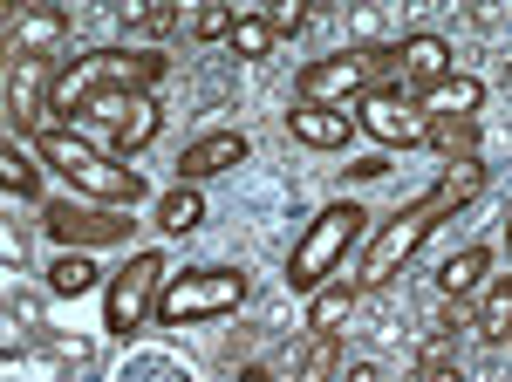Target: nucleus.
I'll return each mask as SVG.
<instances>
[{
	"instance_id": "1",
	"label": "nucleus",
	"mask_w": 512,
	"mask_h": 382,
	"mask_svg": "<svg viewBox=\"0 0 512 382\" xmlns=\"http://www.w3.org/2000/svg\"><path fill=\"white\" fill-rule=\"evenodd\" d=\"M164 76V55L158 48H89L76 62H62L55 76H48V110L76 116L89 96H103V89H151Z\"/></svg>"
},
{
	"instance_id": "2",
	"label": "nucleus",
	"mask_w": 512,
	"mask_h": 382,
	"mask_svg": "<svg viewBox=\"0 0 512 382\" xmlns=\"http://www.w3.org/2000/svg\"><path fill=\"white\" fill-rule=\"evenodd\" d=\"M35 157L41 164H55L82 198H103V205H137L144 198V178H137V164H123V157H103L96 144H82L76 130H55V123H41L35 130Z\"/></svg>"
},
{
	"instance_id": "3",
	"label": "nucleus",
	"mask_w": 512,
	"mask_h": 382,
	"mask_svg": "<svg viewBox=\"0 0 512 382\" xmlns=\"http://www.w3.org/2000/svg\"><path fill=\"white\" fill-rule=\"evenodd\" d=\"M362 226H369V212H362L355 198L321 205L315 219H308V232L294 239V253H287V287H294V294H321V287L342 273V260H349V246L362 239Z\"/></svg>"
},
{
	"instance_id": "4",
	"label": "nucleus",
	"mask_w": 512,
	"mask_h": 382,
	"mask_svg": "<svg viewBox=\"0 0 512 382\" xmlns=\"http://www.w3.org/2000/svg\"><path fill=\"white\" fill-rule=\"evenodd\" d=\"M369 89H396V48H349V55H321L301 69L294 96L315 110H349Z\"/></svg>"
},
{
	"instance_id": "5",
	"label": "nucleus",
	"mask_w": 512,
	"mask_h": 382,
	"mask_svg": "<svg viewBox=\"0 0 512 382\" xmlns=\"http://www.w3.org/2000/svg\"><path fill=\"white\" fill-rule=\"evenodd\" d=\"M246 301V273L233 267H192V273H171L158 294V321L164 328H192V321H219Z\"/></svg>"
},
{
	"instance_id": "6",
	"label": "nucleus",
	"mask_w": 512,
	"mask_h": 382,
	"mask_svg": "<svg viewBox=\"0 0 512 382\" xmlns=\"http://www.w3.org/2000/svg\"><path fill=\"white\" fill-rule=\"evenodd\" d=\"M171 267H164V253H130V267L110 280V294H103V328L110 335H130V328H144L151 314H158V294Z\"/></svg>"
},
{
	"instance_id": "7",
	"label": "nucleus",
	"mask_w": 512,
	"mask_h": 382,
	"mask_svg": "<svg viewBox=\"0 0 512 382\" xmlns=\"http://www.w3.org/2000/svg\"><path fill=\"white\" fill-rule=\"evenodd\" d=\"M41 226H48V239L62 246V253H89V246H117V239H130V205H103V198H89V205H76V198H62V205H48L41 212Z\"/></svg>"
},
{
	"instance_id": "8",
	"label": "nucleus",
	"mask_w": 512,
	"mask_h": 382,
	"mask_svg": "<svg viewBox=\"0 0 512 382\" xmlns=\"http://www.w3.org/2000/svg\"><path fill=\"white\" fill-rule=\"evenodd\" d=\"M355 123H362L383 151H417V144H424V116H417V103H403L396 89H369V96L355 103Z\"/></svg>"
},
{
	"instance_id": "9",
	"label": "nucleus",
	"mask_w": 512,
	"mask_h": 382,
	"mask_svg": "<svg viewBox=\"0 0 512 382\" xmlns=\"http://www.w3.org/2000/svg\"><path fill=\"white\" fill-rule=\"evenodd\" d=\"M62 35H69L62 7H21L7 21V55L14 62H41V69H62Z\"/></svg>"
},
{
	"instance_id": "10",
	"label": "nucleus",
	"mask_w": 512,
	"mask_h": 382,
	"mask_svg": "<svg viewBox=\"0 0 512 382\" xmlns=\"http://www.w3.org/2000/svg\"><path fill=\"white\" fill-rule=\"evenodd\" d=\"M451 76V41L444 35H403L396 41V96H424L431 82Z\"/></svg>"
},
{
	"instance_id": "11",
	"label": "nucleus",
	"mask_w": 512,
	"mask_h": 382,
	"mask_svg": "<svg viewBox=\"0 0 512 382\" xmlns=\"http://www.w3.org/2000/svg\"><path fill=\"white\" fill-rule=\"evenodd\" d=\"M478 110H485V82L458 76V69L417 96V116H424V123H478Z\"/></svg>"
},
{
	"instance_id": "12",
	"label": "nucleus",
	"mask_w": 512,
	"mask_h": 382,
	"mask_svg": "<svg viewBox=\"0 0 512 382\" xmlns=\"http://www.w3.org/2000/svg\"><path fill=\"white\" fill-rule=\"evenodd\" d=\"M246 157H253V144H246L239 130H212V137L185 144V157H178V185H205V178L233 171V164H246Z\"/></svg>"
},
{
	"instance_id": "13",
	"label": "nucleus",
	"mask_w": 512,
	"mask_h": 382,
	"mask_svg": "<svg viewBox=\"0 0 512 382\" xmlns=\"http://www.w3.org/2000/svg\"><path fill=\"white\" fill-rule=\"evenodd\" d=\"M287 130H294V144H308V151H342V144H349V110L294 103V110H287Z\"/></svg>"
},
{
	"instance_id": "14",
	"label": "nucleus",
	"mask_w": 512,
	"mask_h": 382,
	"mask_svg": "<svg viewBox=\"0 0 512 382\" xmlns=\"http://www.w3.org/2000/svg\"><path fill=\"white\" fill-rule=\"evenodd\" d=\"M485 280H492V253H485V246L451 253V260H444V273H437V287H444L451 301H472V294H485Z\"/></svg>"
},
{
	"instance_id": "15",
	"label": "nucleus",
	"mask_w": 512,
	"mask_h": 382,
	"mask_svg": "<svg viewBox=\"0 0 512 382\" xmlns=\"http://www.w3.org/2000/svg\"><path fill=\"white\" fill-rule=\"evenodd\" d=\"M362 301V280L349 273H335L328 287H321L315 301H308V335H335V321H349V307Z\"/></svg>"
},
{
	"instance_id": "16",
	"label": "nucleus",
	"mask_w": 512,
	"mask_h": 382,
	"mask_svg": "<svg viewBox=\"0 0 512 382\" xmlns=\"http://www.w3.org/2000/svg\"><path fill=\"white\" fill-rule=\"evenodd\" d=\"M158 130H164V110L151 103V96H137V103H130V116H123L117 130H110V151H117L123 164H130V157L144 151V144H151Z\"/></svg>"
},
{
	"instance_id": "17",
	"label": "nucleus",
	"mask_w": 512,
	"mask_h": 382,
	"mask_svg": "<svg viewBox=\"0 0 512 382\" xmlns=\"http://www.w3.org/2000/svg\"><path fill=\"white\" fill-rule=\"evenodd\" d=\"M478 335L485 342H512V273H492L478 294Z\"/></svg>"
},
{
	"instance_id": "18",
	"label": "nucleus",
	"mask_w": 512,
	"mask_h": 382,
	"mask_svg": "<svg viewBox=\"0 0 512 382\" xmlns=\"http://www.w3.org/2000/svg\"><path fill=\"white\" fill-rule=\"evenodd\" d=\"M158 226L164 232H198L205 226V198H198V185H171L158 198Z\"/></svg>"
},
{
	"instance_id": "19",
	"label": "nucleus",
	"mask_w": 512,
	"mask_h": 382,
	"mask_svg": "<svg viewBox=\"0 0 512 382\" xmlns=\"http://www.w3.org/2000/svg\"><path fill=\"white\" fill-rule=\"evenodd\" d=\"M424 144L444 151L451 164H472L478 157V123H424Z\"/></svg>"
},
{
	"instance_id": "20",
	"label": "nucleus",
	"mask_w": 512,
	"mask_h": 382,
	"mask_svg": "<svg viewBox=\"0 0 512 382\" xmlns=\"http://www.w3.org/2000/svg\"><path fill=\"white\" fill-rule=\"evenodd\" d=\"M335 369H342V342H335V335H308L294 382H335Z\"/></svg>"
},
{
	"instance_id": "21",
	"label": "nucleus",
	"mask_w": 512,
	"mask_h": 382,
	"mask_svg": "<svg viewBox=\"0 0 512 382\" xmlns=\"http://www.w3.org/2000/svg\"><path fill=\"white\" fill-rule=\"evenodd\" d=\"M0 185H7V198H35V185H41V171L21 157V137L0 144Z\"/></svg>"
},
{
	"instance_id": "22",
	"label": "nucleus",
	"mask_w": 512,
	"mask_h": 382,
	"mask_svg": "<svg viewBox=\"0 0 512 382\" xmlns=\"http://www.w3.org/2000/svg\"><path fill=\"white\" fill-rule=\"evenodd\" d=\"M48 287H55V294H89V287H96V267H89V253H62V260L48 267Z\"/></svg>"
},
{
	"instance_id": "23",
	"label": "nucleus",
	"mask_w": 512,
	"mask_h": 382,
	"mask_svg": "<svg viewBox=\"0 0 512 382\" xmlns=\"http://www.w3.org/2000/svg\"><path fill=\"white\" fill-rule=\"evenodd\" d=\"M267 48H274V21H267V14H239V28H233V55L260 62Z\"/></svg>"
},
{
	"instance_id": "24",
	"label": "nucleus",
	"mask_w": 512,
	"mask_h": 382,
	"mask_svg": "<svg viewBox=\"0 0 512 382\" xmlns=\"http://www.w3.org/2000/svg\"><path fill=\"white\" fill-rule=\"evenodd\" d=\"M239 28V7H226V0H212V7H198L192 14V35L198 41H233Z\"/></svg>"
},
{
	"instance_id": "25",
	"label": "nucleus",
	"mask_w": 512,
	"mask_h": 382,
	"mask_svg": "<svg viewBox=\"0 0 512 382\" xmlns=\"http://www.w3.org/2000/svg\"><path fill=\"white\" fill-rule=\"evenodd\" d=\"M130 21H137V28H171V21H185V14H178V7H137Z\"/></svg>"
},
{
	"instance_id": "26",
	"label": "nucleus",
	"mask_w": 512,
	"mask_h": 382,
	"mask_svg": "<svg viewBox=\"0 0 512 382\" xmlns=\"http://www.w3.org/2000/svg\"><path fill=\"white\" fill-rule=\"evenodd\" d=\"M383 171H390V157L376 151V157H355L349 164V178H383Z\"/></svg>"
},
{
	"instance_id": "27",
	"label": "nucleus",
	"mask_w": 512,
	"mask_h": 382,
	"mask_svg": "<svg viewBox=\"0 0 512 382\" xmlns=\"http://www.w3.org/2000/svg\"><path fill=\"white\" fill-rule=\"evenodd\" d=\"M267 21H274V35H294V28H301V21H308V14H301V7H274V14H267Z\"/></svg>"
},
{
	"instance_id": "28",
	"label": "nucleus",
	"mask_w": 512,
	"mask_h": 382,
	"mask_svg": "<svg viewBox=\"0 0 512 382\" xmlns=\"http://www.w3.org/2000/svg\"><path fill=\"white\" fill-rule=\"evenodd\" d=\"M424 382H465V376H458L451 362H424Z\"/></svg>"
},
{
	"instance_id": "29",
	"label": "nucleus",
	"mask_w": 512,
	"mask_h": 382,
	"mask_svg": "<svg viewBox=\"0 0 512 382\" xmlns=\"http://www.w3.org/2000/svg\"><path fill=\"white\" fill-rule=\"evenodd\" d=\"M349 382H383V369H369V362H355V369H349Z\"/></svg>"
},
{
	"instance_id": "30",
	"label": "nucleus",
	"mask_w": 512,
	"mask_h": 382,
	"mask_svg": "<svg viewBox=\"0 0 512 382\" xmlns=\"http://www.w3.org/2000/svg\"><path fill=\"white\" fill-rule=\"evenodd\" d=\"M239 382H274V376L267 369H239Z\"/></svg>"
},
{
	"instance_id": "31",
	"label": "nucleus",
	"mask_w": 512,
	"mask_h": 382,
	"mask_svg": "<svg viewBox=\"0 0 512 382\" xmlns=\"http://www.w3.org/2000/svg\"><path fill=\"white\" fill-rule=\"evenodd\" d=\"M506 246H512V212H506Z\"/></svg>"
}]
</instances>
